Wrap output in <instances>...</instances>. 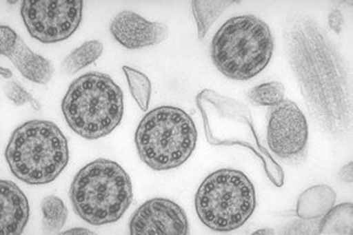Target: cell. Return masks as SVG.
Here are the masks:
<instances>
[{"mask_svg": "<svg viewBox=\"0 0 353 235\" xmlns=\"http://www.w3.org/2000/svg\"><path fill=\"white\" fill-rule=\"evenodd\" d=\"M285 39L290 64L311 114L332 136L345 134L351 124V86L337 48L305 16L290 20Z\"/></svg>", "mask_w": 353, "mask_h": 235, "instance_id": "cell-1", "label": "cell"}, {"mask_svg": "<svg viewBox=\"0 0 353 235\" xmlns=\"http://www.w3.org/2000/svg\"><path fill=\"white\" fill-rule=\"evenodd\" d=\"M253 234H273L272 229H259V231L254 232Z\"/></svg>", "mask_w": 353, "mask_h": 235, "instance_id": "cell-27", "label": "cell"}, {"mask_svg": "<svg viewBox=\"0 0 353 235\" xmlns=\"http://www.w3.org/2000/svg\"><path fill=\"white\" fill-rule=\"evenodd\" d=\"M81 0H24L21 14L30 36L43 44L64 41L83 19Z\"/></svg>", "mask_w": 353, "mask_h": 235, "instance_id": "cell-9", "label": "cell"}, {"mask_svg": "<svg viewBox=\"0 0 353 235\" xmlns=\"http://www.w3.org/2000/svg\"><path fill=\"white\" fill-rule=\"evenodd\" d=\"M61 234H94L93 232L85 229V228H73V229H68L61 233Z\"/></svg>", "mask_w": 353, "mask_h": 235, "instance_id": "cell-25", "label": "cell"}, {"mask_svg": "<svg viewBox=\"0 0 353 235\" xmlns=\"http://www.w3.org/2000/svg\"><path fill=\"white\" fill-rule=\"evenodd\" d=\"M70 200L77 216L90 225L117 223L132 203V181L119 163L101 158L77 173Z\"/></svg>", "mask_w": 353, "mask_h": 235, "instance_id": "cell-2", "label": "cell"}, {"mask_svg": "<svg viewBox=\"0 0 353 235\" xmlns=\"http://www.w3.org/2000/svg\"><path fill=\"white\" fill-rule=\"evenodd\" d=\"M0 73H1V76H3L4 79H11V78H12V72H11L8 68H0Z\"/></svg>", "mask_w": 353, "mask_h": 235, "instance_id": "cell-26", "label": "cell"}, {"mask_svg": "<svg viewBox=\"0 0 353 235\" xmlns=\"http://www.w3.org/2000/svg\"><path fill=\"white\" fill-rule=\"evenodd\" d=\"M197 139L192 118L174 106L150 111L134 136L138 156L153 171H169L186 163L196 150Z\"/></svg>", "mask_w": 353, "mask_h": 235, "instance_id": "cell-6", "label": "cell"}, {"mask_svg": "<svg viewBox=\"0 0 353 235\" xmlns=\"http://www.w3.org/2000/svg\"><path fill=\"white\" fill-rule=\"evenodd\" d=\"M132 235H188L189 220L172 200L154 198L143 203L130 220Z\"/></svg>", "mask_w": 353, "mask_h": 235, "instance_id": "cell-11", "label": "cell"}, {"mask_svg": "<svg viewBox=\"0 0 353 235\" xmlns=\"http://www.w3.org/2000/svg\"><path fill=\"white\" fill-rule=\"evenodd\" d=\"M330 28L336 33H341V28L344 26V18L339 10H333L329 16Z\"/></svg>", "mask_w": 353, "mask_h": 235, "instance_id": "cell-23", "label": "cell"}, {"mask_svg": "<svg viewBox=\"0 0 353 235\" xmlns=\"http://www.w3.org/2000/svg\"><path fill=\"white\" fill-rule=\"evenodd\" d=\"M339 176L345 183H352V163H350L349 165H346V166L341 168L339 171Z\"/></svg>", "mask_w": 353, "mask_h": 235, "instance_id": "cell-24", "label": "cell"}, {"mask_svg": "<svg viewBox=\"0 0 353 235\" xmlns=\"http://www.w3.org/2000/svg\"><path fill=\"white\" fill-rule=\"evenodd\" d=\"M336 192L327 185H316L303 192L297 201V216L314 220L325 216L336 203Z\"/></svg>", "mask_w": 353, "mask_h": 235, "instance_id": "cell-15", "label": "cell"}, {"mask_svg": "<svg viewBox=\"0 0 353 235\" xmlns=\"http://www.w3.org/2000/svg\"><path fill=\"white\" fill-rule=\"evenodd\" d=\"M5 156L12 174L28 185H46L68 163V143L52 121L30 120L13 131Z\"/></svg>", "mask_w": 353, "mask_h": 235, "instance_id": "cell-4", "label": "cell"}, {"mask_svg": "<svg viewBox=\"0 0 353 235\" xmlns=\"http://www.w3.org/2000/svg\"><path fill=\"white\" fill-rule=\"evenodd\" d=\"M61 112L78 136L97 140L111 134L124 116V93L109 74L91 72L73 80Z\"/></svg>", "mask_w": 353, "mask_h": 235, "instance_id": "cell-3", "label": "cell"}, {"mask_svg": "<svg viewBox=\"0 0 353 235\" xmlns=\"http://www.w3.org/2000/svg\"><path fill=\"white\" fill-rule=\"evenodd\" d=\"M285 96V88L279 81L266 83L253 88L248 93V99L258 106H276L281 103Z\"/></svg>", "mask_w": 353, "mask_h": 235, "instance_id": "cell-21", "label": "cell"}, {"mask_svg": "<svg viewBox=\"0 0 353 235\" xmlns=\"http://www.w3.org/2000/svg\"><path fill=\"white\" fill-rule=\"evenodd\" d=\"M309 126L304 113L291 100H283L268 112V144L283 159L296 158L305 151Z\"/></svg>", "mask_w": 353, "mask_h": 235, "instance_id": "cell-10", "label": "cell"}, {"mask_svg": "<svg viewBox=\"0 0 353 235\" xmlns=\"http://www.w3.org/2000/svg\"><path fill=\"white\" fill-rule=\"evenodd\" d=\"M239 1L233 0H193L192 12L198 28V38L203 39L205 34L209 32L213 23L221 17L226 8Z\"/></svg>", "mask_w": 353, "mask_h": 235, "instance_id": "cell-16", "label": "cell"}, {"mask_svg": "<svg viewBox=\"0 0 353 235\" xmlns=\"http://www.w3.org/2000/svg\"><path fill=\"white\" fill-rule=\"evenodd\" d=\"M128 83H129L130 91L133 99L136 100L137 105L143 111H148L151 99L152 85L149 78L145 76L141 71H137L134 68L124 66L123 68Z\"/></svg>", "mask_w": 353, "mask_h": 235, "instance_id": "cell-20", "label": "cell"}, {"mask_svg": "<svg viewBox=\"0 0 353 235\" xmlns=\"http://www.w3.org/2000/svg\"><path fill=\"white\" fill-rule=\"evenodd\" d=\"M0 233L19 235L30 219V203L24 192L10 180L0 181Z\"/></svg>", "mask_w": 353, "mask_h": 235, "instance_id": "cell-14", "label": "cell"}, {"mask_svg": "<svg viewBox=\"0 0 353 235\" xmlns=\"http://www.w3.org/2000/svg\"><path fill=\"white\" fill-rule=\"evenodd\" d=\"M114 39L129 50H139L161 44L169 37V28L153 23L131 11L118 13L110 25Z\"/></svg>", "mask_w": 353, "mask_h": 235, "instance_id": "cell-13", "label": "cell"}, {"mask_svg": "<svg viewBox=\"0 0 353 235\" xmlns=\"http://www.w3.org/2000/svg\"><path fill=\"white\" fill-rule=\"evenodd\" d=\"M352 221V203H341L337 207L333 206L321 220L318 234L351 235L353 233Z\"/></svg>", "mask_w": 353, "mask_h": 235, "instance_id": "cell-17", "label": "cell"}, {"mask_svg": "<svg viewBox=\"0 0 353 235\" xmlns=\"http://www.w3.org/2000/svg\"><path fill=\"white\" fill-rule=\"evenodd\" d=\"M103 50L104 46L99 40L86 41L65 58L61 68L68 76H72L88 65L93 64L101 56Z\"/></svg>", "mask_w": 353, "mask_h": 235, "instance_id": "cell-18", "label": "cell"}, {"mask_svg": "<svg viewBox=\"0 0 353 235\" xmlns=\"http://www.w3.org/2000/svg\"><path fill=\"white\" fill-rule=\"evenodd\" d=\"M0 53L8 57L23 76L32 83L48 84L54 73L52 63L33 52L24 40L6 25L0 26Z\"/></svg>", "mask_w": 353, "mask_h": 235, "instance_id": "cell-12", "label": "cell"}, {"mask_svg": "<svg viewBox=\"0 0 353 235\" xmlns=\"http://www.w3.org/2000/svg\"><path fill=\"white\" fill-rule=\"evenodd\" d=\"M5 94L17 106H21V105L28 103V104L32 105L34 110L41 111V105L39 104V101H37L26 90L21 88V85L16 81H8V84L5 85Z\"/></svg>", "mask_w": 353, "mask_h": 235, "instance_id": "cell-22", "label": "cell"}, {"mask_svg": "<svg viewBox=\"0 0 353 235\" xmlns=\"http://www.w3.org/2000/svg\"><path fill=\"white\" fill-rule=\"evenodd\" d=\"M41 212L45 231H61L68 216V207L63 200L56 196H46L41 201Z\"/></svg>", "mask_w": 353, "mask_h": 235, "instance_id": "cell-19", "label": "cell"}, {"mask_svg": "<svg viewBox=\"0 0 353 235\" xmlns=\"http://www.w3.org/2000/svg\"><path fill=\"white\" fill-rule=\"evenodd\" d=\"M204 120L205 136L214 146L239 145L249 148L264 163L266 176L274 186L284 185V171L261 145L252 114L248 106L237 100L204 90L196 98Z\"/></svg>", "mask_w": 353, "mask_h": 235, "instance_id": "cell-7", "label": "cell"}, {"mask_svg": "<svg viewBox=\"0 0 353 235\" xmlns=\"http://www.w3.org/2000/svg\"><path fill=\"white\" fill-rule=\"evenodd\" d=\"M274 39L261 18L245 14L228 20L214 34L211 59L218 71L232 80L258 76L272 58Z\"/></svg>", "mask_w": 353, "mask_h": 235, "instance_id": "cell-5", "label": "cell"}, {"mask_svg": "<svg viewBox=\"0 0 353 235\" xmlns=\"http://www.w3.org/2000/svg\"><path fill=\"white\" fill-rule=\"evenodd\" d=\"M257 199L251 180L244 173L223 168L205 178L194 196L198 218L214 232L241 227L252 216Z\"/></svg>", "mask_w": 353, "mask_h": 235, "instance_id": "cell-8", "label": "cell"}]
</instances>
